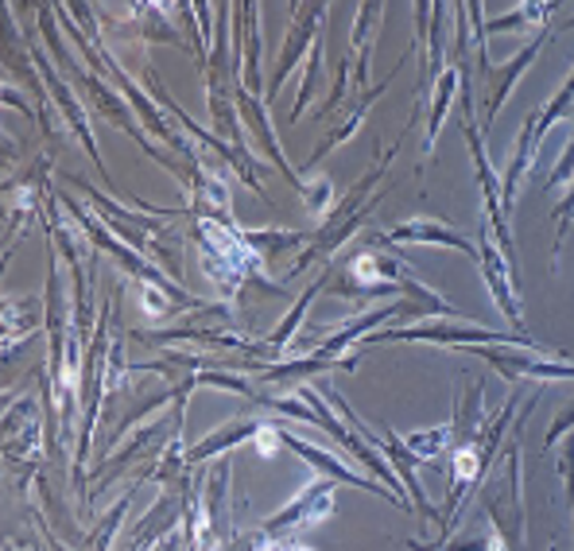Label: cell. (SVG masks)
<instances>
[{
    "instance_id": "1",
    "label": "cell",
    "mask_w": 574,
    "mask_h": 551,
    "mask_svg": "<svg viewBox=\"0 0 574 551\" xmlns=\"http://www.w3.org/2000/svg\"><path fill=\"white\" fill-rule=\"evenodd\" d=\"M330 400H334V404L342 408V412L350 415L353 423H358V435H361V431H365V435H373V443L381 447L384 454H392V462H396V474L404 478V482H407V490H412V498H415V513H427V521H439V513H435V509L427 505V498H423L420 482H415V462H420V454H415L412 447L404 443V439H396V435H376L373 428H365V423H361L358 415H353V408L345 404V400L338 397L334 389H330Z\"/></svg>"
},
{
    "instance_id": "2",
    "label": "cell",
    "mask_w": 574,
    "mask_h": 551,
    "mask_svg": "<svg viewBox=\"0 0 574 551\" xmlns=\"http://www.w3.org/2000/svg\"><path fill=\"white\" fill-rule=\"evenodd\" d=\"M474 342V345H490V342H521V345H532V338L524 334H490V330H477V327H412V330H389V334H369V342Z\"/></svg>"
},
{
    "instance_id": "3",
    "label": "cell",
    "mask_w": 574,
    "mask_h": 551,
    "mask_svg": "<svg viewBox=\"0 0 574 551\" xmlns=\"http://www.w3.org/2000/svg\"><path fill=\"white\" fill-rule=\"evenodd\" d=\"M280 443L291 447L295 454H303L311 467H319L322 474H330V482H345V485H358V490H373V493H381V498H389L392 505H404V498L400 493H392V490H381L376 482H369V478H361V474H353L350 467H342V462L334 459V454H326V451H319V447H311V443H303V439H295L291 431H280Z\"/></svg>"
},
{
    "instance_id": "4",
    "label": "cell",
    "mask_w": 574,
    "mask_h": 551,
    "mask_svg": "<svg viewBox=\"0 0 574 551\" xmlns=\"http://www.w3.org/2000/svg\"><path fill=\"white\" fill-rule=\"evenodd\" d=\"M330 509H334V482H314V485H306L303 498L291 501L284 513L272 517L269 532H284L291 524H319Z\"/></svg>"
},
{
    "instance_id": "5",
    "label": "cell",
    "mask_w": 574,
    "mask_h": 551,
    "mask_svg": "<svg viewBox=\"0 0 574 551\" xmlns=\"http://www.w3.org/2000/svg\"><path fill=\"white\" fill-rule=\"evenodd\" d=\"M376 241H431V246H454V249H462V253L477 257L474 246H470L459 230H446V226H439V222H423V218H412V222H404L400 230L384 233V238H376Z\"/></svg>"
},
{
    "instance_id": "6",
    "label": "cell",
    "mask_w": 574,
    "mask_h": 551,
    "mask_svg": "<svg viewBox=\"0 0 574 551\" xmlns=\"http://www.w3.org/2000/svg\"><path fill=\"white\" fill-rule=\"evenodd\" d=\"M253 435H261V423H230V428L218 431L214 439H207V443H202V447H194L191 459H210V454L225 451V447L241 443V439H253Z\"/></svg>"
},
{
    "instance_id": "7",
    "label": "cell",
    "mask_w": 574,
    "mask_h": 551,
    "mask_svg": "<svg viewBox=\"0 0 574 551\" xmlns=\"http://www.w3.org/2000/svg\"><path fill=\"white\" fill-rule=\"evenodd\" d=\"M536 51H540V43H532L528 51H524L521 59H516V62H513V67H508V70H501V74H497V70H490V67H485V62H482V67H485V70H490V74H493V86H497V90H493V106H490V113H497V109H501V101H505V93H508V86H513V78L521 74V70L528 67L532 59H536Z\"/></svg>"
},
{
    "instance_id": "8",
    "label": "cell",
    "mask_w": 574,
    "mask_h": 551,
    "mask_svg": "<svg viewBox=\"0 0 574 551\" xmlns=\"http://www.w3.org/2000/svg\"><path fill=\"white\" fill-rule=\"evenodd\" d=\"M451 428H439V431H427V435H412L407 439V447H412L415 454H423V459H431V454H439L446 443H451Z\"/></svg>"
},
{
    "instance_id": "9",
    "label": "cell",
    "mask_w": 574,
    "mask_h": 551,
    "mask_svg": "<svg viewBox=\"0 0 574 551\" xmlns=\"http://www.w3.org/2000/svg\"><path fill=\"white\" fill-rule=\"evenodd\" d=\"M454 70L451 74H443V82H439V101H435V117H431V140H435V132H439V121H443V113H446V101H451V93H454Z\"/></svg>"
},
{
    "instance_id": "10",
    "label": "cell",
    "mask_w": 574,
    "mask_h": 551,
    "mask_svg": "<svg viewBox=\"0 0 574 551\" xmlns=\"http://www.w3.org/2000/svg\"><path fill=\"white\" fill-rule=\"evenodd\" d=\"M571 423H574V404L567 408V412L560 415V420L552 423V431H547V443H544V451H547V447H555V443H560V435H567V431H571Z\"/></svg>"
},
{
    "instance_id": "11",
    "label": "cell",
    "mask_w": 574,
    "mask_h": 551,
    "mask_svg": "<svg viewBox=\"0 0 574 551\" xmlns=\"http://www.w3.org/2000/svg\"><path fill=\"white\" fill-rule=\"evenodd\" d=\"M560 467H563V478H567V485L574 490V435L567 439V451H563V462H560Z\"/></svg>"
}]
</instances>
